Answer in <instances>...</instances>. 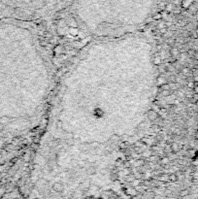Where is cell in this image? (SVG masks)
I'll use <instances>...</instances> for the list:
<instances>
[{"label":"cell","mask_w":198,"mask_h":199,"mask_svg":"<svg viewBox=\"0 0 198 199\" xmlns=\"http://www.w3.org/2000/svg\"><path fill=\"white\" fill-rule=\"evenodd\" d=\"M157 118H158V114L156 113L155 111H154V110H150L148 112V118L151 121H156L157 120Z\"/></svg>","instance_id":"obj_1"},{"label":"cell","mask_w":198,"mask_h":199,"mask_svg":"<svg viewBox=\"0 0 198 199\" xmlns=\"http://www.w3.org/2000/svg\"><path fill=\"white\" fill-rule=\"evenodd\" d=\"M193 1H194V0H183L182 5H183V8H189V7L192 4Z\"/></svg>","instance_id":"obj_2"},{"label":"cell","mask_w":198,"mask_h":199,"mask_svg":"<svg viewBox=\"0 0 198 199\" xmlns=\"http://www.w3.org/2000/svg\"><path fill=\"white\" fill-rule=\"evenodd\" d=\"M179 54H180L179 49H177V48H173V49H171V55H172L173 57H176L177 55H179Z\"/></svg>","instance_id":"obj_3"},{"label":"cell","mask_w":198,"mask_h":199,"mask_svg":"<svg viewBox=\"0 0 198 199\" xmlns=\"http://www.w3.org/2000/svg\"><path fill=\"white\" fill-rule=\"evenodd\" d=\"M171 150H172V153H177V152H179V150H180L179 145L177 144V143H173L172 146H171Z\"/></svg>","instance_id":"obj_4"},{"label":"cell","mask_w":198,"mask_h":199,"mask_svg":"<svg viewBox=\"0 0 198 199\" xmlns=\"http://www.w3.org/2000/svg\"><path fill=\"white\" fill-rule=\"evenodd\" d=\"M171 93H172V90H169V89H163V90H161V95L164 96V97L171 95Z\"/></svg>","instance_id":"obj_5"},{"label":"cell","mask_w":198,"mask_h":199,"mask_svg":"<svg viewBox=\"0 0 198 199\" xmlns=\"http://www.w3.org/2000/svg\"><path fill=\"white\" fill-rule=\"evenodd\" d=\"M166 83V80H165V78H164V76H160V77H158L157 78V84L158 85H160V86H162L163 84H165Z\"/></svg>","instance_id":"obj_6"},{"label":"cell","mask_w":198,"mask_h":199,"mask_svg":"<svg viewBox=\"0 0 198 199\" xmlns=\"http://www.w3.org/2000/svg\"><path fill=\"white\" fill-rule=\"evenodd\" d=\"M189 72H190V70H189V67H183V69H182V74L183 75H185V76H187L189 74Z\"/></svg>","instance_id":"obj_7"},{"label":"cell","mask_w":198,"mask_h":199,"mask_svg":"<svg viewBox=\"0 0 198 199\" xmlns=\"http://www.w3.org/2000/svg\"><path fill=\"white\" fill-rule=\"evenodd\" d=\"M162 59H161V57H156L155 58H154V63L155 64V65H159V64H161V61Z\"/></svg>","instance_id":"obj_8"},{"label":"cell","mask_w":198,"mask_h":199,"mask_svg":"<svg viewBox=\"0 0 198 199\" xmlns=\"http://www.w3.org/2000/svg\"><path fill=\"white\" fill-rule=\"evenodd\" d=\"M161 18H162V14H160V13H156V15L154 16V20H160Z\"/></svg>","instance_id":"obj_9"},{"label":"cell","mask_w":198,"mask_h":199,"mask_svg":"<svg viewBox=\"0 0 198 199\" xmlns=\"http://www.w3.org/2000/svg\"><path fill=\"white\" fill-rule=\"evenodd\" d=\"M152 128L154 129V132H159V130H160V126H159V125H156V124L152 125Z\"/></svg>","instance_id":"obj_10"},{"label":"cell","mask_w":198,"mask_h":199,"mask_svg":"<svg viewBox=\"0 0 198 199\" xmlns=\"http://www.w3.org/2000/svg\"><path fill=\"white\" fill-rule=\"evenodd\" d=\"M159 72H161V73H165V72H167V69H166V66L162 65L161 67L159 68Z\"/></svg>","instance_id":"obj_11"},{"label":"cell","mask_w":198,"mask_h":199,"mask_svg":"<svg viewBox=\"0 0 198 199\" xmlns=\"http://www.w3.org/2000/svg\"><path fill=\"white\" fill-rule=\"evenodd\" d=\"M194 83L193 82H189V84H187V88L189 89H193L194 88Z\"/></svg>","instance_id":"obj_12"},{"label":"cell","mask_w":198,"mask_h":199,"mask_svg":"<svg viewBox=\"0 0 198 199\" xmlns=\"http://www.w3.org/2000/svg\"><path fill=\"white\" fill-rule=\"evenodd\" d=\"M174 8V6L173 4H169V5H166V10H168V11H172V9Z\"/></svg>","instance_id":"obj_13"},{"label":"cell","mask_w":198,"mask_h":199,"mask_svg":"<svg viewBox=\"0 0 198 199\" xmlns=\"http://www.w3.org/2000/svg\"><path fill=\"white\" fill-rule=\"evenodd\" d=\"M169 161V158H167V156H164L163 158H161V162L162 163H167Z\"/></svg>","instance_id":"obj_14"},{"label":"cell","mask_w":198,"mask_h":199,"mask_svg":"<svg viewBox=\"0 0 198 199\" xmlns=\"http://www.w3.org/2000/svg\"><path fill=\"white\" fill-rule=\"evenodd\" d=\"M192 74H193L194 77H198V69H193Z\"/></svg>","instance_id":"obj_15"},{"label":"cell","mask_w":198,"mask_h":199,"mask_svg":"<svg viewBox=\"0 0 198 199\" xmlns=\"http://www.w3.org/2000/svg\"><path fill=\"white\" fill-rule=\"evenodd\" d=\"M194 53H195V52L192 51V50H189V54L190 55V57H193V55H194Z\"/></svg>","instance_id":"obj_16"},{"label":"cell","mask_w":198,"mask_h":199,"mask_svg":"<svg viewBox=\"0 0 198 199\" xmlns=\"http://www.w3.org/2000/svg\"><path fill=\"white\" fill-rule=\"evenodd\" d=\"M193 89H194V92H195V93L198 94V85H196V84H195V86H194Z\"/></svg>","instance_id":"obj_17"},{"label":"cell","mask_w":198,"mask_h":199,"mask_svg":"<svg viewBox=\"0 0 198 199\" xmlns=\"http://www.w3.org/2000/svg\"><path fill=\"white\" fill-rule=\"evenodd\" d=\"M167 42H168L169 44H174V42H175V41L173 40V39H168V40H167Z\"/></svg>","instance_id":"obj_18"},{"label":"cell","mask_w":198,"mask_h":199,"mask_svg":"<svg viewBox=\"0 0 198 199\" xmlns=\"http://www.w3.org/2000/svg\"><path fill=\"white\" fill-rule=\"evenodd\" d=\"M40 44L42 45V46H47V43H46V42H42V41H41V42H40Z\"/></svg>","instance_id":"obj_19"},{"label":"cell","mask_w":198,"mask_h":199,"mask_svg":"<svg viewBox=\"0 0 198 199\" xmlns=\"http://www.w3.org/2000/svg\"><path fill=\"white\" fill-rule=\"evenodd\" d=\"M195 136H196V138L198 139V130H197V132H196V134H195Z\"/></svg>","instance_id":"obj_20"},{"label":"cell","mask_w":198,"mask_h":199,"mask_svg":"<svg viewBox=\"0 0 198 199\" xmlns=\"http://www.w3.org/2000/svg\"><path fill=\"white\" fill-rule=\"evenodd\" d=\"M197 29H198V27H197Z\"/></svg>","instance_id":"obj_21"}]
</instances>
